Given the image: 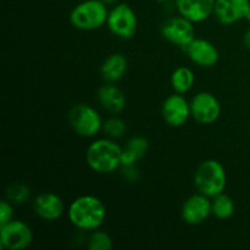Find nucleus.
<instances>
[{
	"label": "nucleus",
	"instance_id": "nucleus-1",
	"mask_svg": "<svg viewBox=\"0 0 250 250\" xmlns=\"http://www.w3.org/2000/svg\"><path fill=\"white\" fill-rule=\"evenodd\" d=\"M68 220L80 231H94L100 229L106 217V208L94 195H81L68 207Z\"/></svg>",
	"mask_w": 250,
	"mask_h": 250
},
{
	"label": "nucleus",
	"instance_id": "nucleus-2",
	"mask_svg": "<svg viewBox=\"0 0 250 250\" xmlns=\"http://www.w3.org/2000/svg\"><path fill=\"white\" fill-rule=\"evenodd\" d=\"M121 146L109 137L95 139L85 151V161L90 170L106 175L121 166Z\"/></svg>",
	"mask_w": 250,
	"mask_h": 250
},
{
	"label": "nucleus",
	"instance_id": "nucleus-3",
	"mask_svg": "<svg viewBox=\"0 0 250 250\" xmlns=\"http://www.w3.org/2000/svg\"><path fill=\"white\" fill-rule=\"evenodd\" d=\"M227 173L224 165L215 159L205 160L198 166L194 173V186L197 190L209 198L225 192Z\"/></svg>",
	"mask_w": 250,
	"mask_h": 250
},
{
	"label": "nucleus",
	"instance_id": "nucleus-4",
	"mask_svg": "<svg viewBox=\"0 0 250 250\" xmlns=\"http://www.w3.org/2000/svg\"><path fill=\"white\" fill-rule=\"evenodd\" d=\"M107 5L102 0H84L72 9L70 22L81 31H95L106 24Z\"/></svg>",
	"mask_w": 250,
	"mask_h": 250
},
{
	"label": "nucleus",
	"instance_id": "nucleus-5",
	"mask_svg": "<svg viewBox=\"0 0 250 250\" xmlns=\"http://www.w3.org/2000/svg\"><path fill=\"white\" fill-rule=\"evenodd\" d=\"M68 124L78 136L84 138L95 137L103 128V119L97 109L81 103L68 111Z\"/></svg>",
	"mask_w": 250,
	"mask_h": 250
},
{
	"label": "nucleus",
	"instance_id": "nucleus-6",
	"mask_svg": "<svg viewBox=\"0 0 250 250\" xmlns=\"http://www.w3.org/2000/svg\"><path fill=\"white\" fill-rule=\"evenodd\" d=\"M106 26L120 39H131L138 28V20L134 10L125 2L116 4L109 10Z\"/></svg>",
	"mask_w": 250,
	"mask_h": 250
},
{
	"label": "nucleus",
	"instance_id": "nucleus-7",
	"mask_svg": "<svg viewBox=\"0 0 250 250\" xmlns=\"http://www.w3.org/2000/svg\"><path fill=\"white\" fill-rule=\"evenodd\" d=\"M33 242V231L26 222L11 220L0 225V247L7 250H23Z\"/></svg>",
	"mask_w": 250,
	"mask_h": 250
},
{
	"label": "nucleus",
	"instance_id": "nucleus-8",
	"mask_svg": "<svg viewBox=\"0 0 250 250\" xmlns=\"http://www.w3.org/2000/svg\"><path fill=\"white\" fill-rule=\"evenodd\" d=\"M161 34L168 43L185 50L195 38L194 23L181 15L168 17L161 24Z\"/></svg>",
	"mask_w": 250,
	"mask_h": 250
},
{
	"label": "nucleus",
	"instance_id": "nucleus-9",
	"mask_svg": "<svg viewBox=\"0 0 250 250\" xmlns=\"http://www.w3.org/2000/svg\"><path fill=\"white\" fill-rule=\"evenodd\" d=\"M192 117L202 125H211L221 115V104L210 92H199L190 100Z\"/></svg>",
	"mask_w": 250,
	"mask_h": 250
},
{
	"label": "nucleus",
	"instance_id": "nucleus-10",
	"mask_svg": "<svg viewBox=\"0 0 250 250\" xmlns=\"http://www.w3.org/2000/svg\"><path fill=\"white\" fill-rule=\"evenodd\" d=\"M161 115L163 119L168 126L182 127L187 124L189 117L192 116L190 111V103L183 97V94H171L166 98L161 106Z\"/></svg>",
	"mask_w": 250,
	"mask_h": 250
},
{
	"label": "nucleus",
	"instance_id": "nucleus-11",
	"mask_svg": "<svg viewBox=\"0 0 250 250\" xmlns=\"http://www.w3.org/2000/svg\"><path fill=\"white\" fill-rule=\"evenodd\" d=\"M212 215L211 200L209 197L198 192L190 195L181 208V217L190 226H198L207 221Z\"/></svg>",
	"mask_w": 250,
	"mask_h": 250
},
{
	"label": "nucleus",
	"instance_id": "nucleus-12",
	"mask_svg": "<svg viewBox=\"0 0 250 250\" xmlns=\"http://www.w3.org/2000/svg\"><path fill=\"white\" fill-rule=\"evenodd\" d=\"M33 210L42 220L53 222L62 216L65 212V204L56 193L43 192L34 198Z\"/></svg>",
	"mask_w": 250,
	"mask_h": 250
},
{
	"label": "nucleus",
	"instance_id": "nucleus-13",
	"mask_svg": "<svg viewBox=\"0 0 250 250\" xmlns=\"http://www.w3.org/2000/svg\"><path fill=\"white\" fill-rule=\"evenodd\" d=\"M189 60L200 67H212L220 58L219 50L211 42L203 38H194L185 49Z\"/></svg>",
	"mask_w": 250,
	"mask_h": 250
},
{
	"label": "nucleus",
	"instance_id": "nucleus-14",
	"mask_svg": "<svg viewBox=\"0 0 250 250\" xmlns=\"http://www.w3.org/2000/svg\"><path fill=\"white\" fill-rule=\"evenodd\" d=\"M250 0H216L214 15L222 24H233L246 19Z\"/></svg>",
	"mask_w": 250,
	"mask_h": 250
},
{
	"label": "nucleus",
	"instance_id": "nucleus-15",
	"mask_svg": "<svg viewBox=\"0 0 250 250\" xmlns=\"http://www.w3.org/2000/svg\"><path fill=\"white\" fill-rule=\"evenodd\" d=\"M216 0H176L178 15L186 17L193 23H199L214 15Z\"/></svg>",
	"mask_w": 250,
	"mask_h": 250
},
{
	"label": "nucleus",
	"instance_id": "nucleus-16",
	"mask_svg": "<svg viewBox=\"0 0 250 250\" xmlns=\"http://www.w3.org/2000/svg\"><path fill=\"white\" fill-rule=\"evenodd\" d=\"M98 102L105 111L111 115H117L122 112L126 107V95L121 88L114 83H107L102 85L97 93Z\"/></svg>",
	"mask_w": 250,
	"mask_h": 250
},
{
	"label": "nucleus",
	"instance_id": "nucleus-17",
	"mask_svg": "<svg viewBox=\"0 0 250 250\" xmlns=\"http://www.w3.org/2000/svg\"><path fill=\"white\" fill-rule=\"evenodd\" d=\"M128 61L126 56L120 53H114L107 56L100 66L102 78L107 83H116L127 72Z\"/></svg>",
	"mask_w": 250,
	"mask_h": 250
},
{
	"label": "nucleus",
	"instance_id": "nucleus-18",
	"mask_svg": "<svg viewBox=\"0 0 250 250\" xmlns=\"http://www.w3.org/2000/svg\"><path fill=\"white\" fill-rule=\"evenodd\" d=\"M195 82V76L189 67L180 66L171 75V85L175 93L186 94L193 88Z\"/></svg>",
	"mask_w": 250,
	"mask_h": 250
},
{
	"label": "nucleus",
	"instance_id": "nucleus-19",
	"mask_svg": "<svg viewBox=\"0 0 250 250\" xmlns=\"http://www.w3.org/2000/svg\"><path fill=\"white\" fill-rule=\"evenodd\" d=\"M236 205L234 200L229 195L221 193L216 197L211 198V211L216 219L229 220L233 216Z\"/></svg>",
	"mask_w": 250,
	"mask_h": 250
},
{
	"label": "nucleus",
	"instance_id": "nucleus-20",
	"mask_svg": "<svg viewBox=\"0 0 250 250\" xmlns=\"http://www.w3.org/2000/svg\"><path fill=\"white\" fill-rule=\"evenodd\" d=\"M31 198V189L22 182H12L6 188V199L12 204H26Z\"/></svg>",
	"mask_w": 250,
	"mask_h": 250
},
{
	"label": "nucleus",
	"instance_id": "nucleus-21",
	"mask_svg": "<svg viewBox=\"0 0 250 250\" xmlns=\"http://www.w3.org/2000/svg\"><path fill=\"white\" fill-rule=\"evenodd\" d=\"M102 131L111 139L122 138L127 132L126 122L117 115H112L109 119L103 121Z\"/></svg>",
	"mask_w": 250,
	"mask_h": 250
},
{
	"label": "nucleus",
	"instance_id": "nucleus-22",
	"mask_svg": "<svg viewBox=\"0 0 250 250\" xmlns=\"http://www.w3.org/2000/svg\"><path fill=\"white\" fill-rule=\"evenodd\" d=\"M112 238L109 233L100 229H94L88 238V249L89 250H110L112 248Z\"/></svg>",
	"mask_w": 250,
	"mask_h": 250
},
{
	"label": "nucleus",
	"instance_id": "nucleus-23",
	"mask_svg": "<svg viewBox=\"0 0 250 250\" xmlns=\"http://www.w3.org/2000/svg\"><path fill=\"white\" fill-rule=\"evenodd\" d=\"M125 148H126L127 150L131 151V153L133 154V155L136 156L138 160H141V159L146 155V151H148L149 142H148V139L144 138V137L134 136V137H132L128 142H127V144Z\"/></svg>",
	"mask_w": 250,
	"mask_h": 250
},
{
	"label": "nucleus",
	"instance_id": "nucleus-24",
	"mask_svg": "<svg viewBox=\"0 0 250 250\" xmlns=\"http://www.w3.org/2000/svg\"><path fill=\"white\" fill-rule=\"evenodd\" d=\"M14 220V207L10 200L4 199L0 203V225L7 224Z\"/></svg>",
	"mask_w": 250,
	"mask_h": 250
},
{
	"label": "nucleus",
	"instance_id": "nucleus-25",
	"mask_svg": "<svg viewBox=\"0 0 250 250\" xmlns=\"http://www.w3.org/2000/svg\"><path fill=\"white\" fill-rule=\"evenodd\" d=\"M122 170V177L128 182H137L139 180V170L136 167V165H128V166H121Z\"/></svg>",
	"mask_w": 250,
	"mask_h": 250
},
{
	"label": "nucleus",
	"instance_id": "nucleus-26",
	"mask_svg": "<svg viewBox=\"0 0 250 250\" xmlns=\"http://www.w3.org/2000/svg\"><path fill=\"white\" fill-rule=\"evenodd\" d=\"M138 159L133 155L129 150L126 148H122L121 151V166H128V165H136Z\"/></svg>",
	"mask_w": 250,
	"mask_h": 250
},
{
	"label": "nucleus",
	"instance_id": "nucleus-27",
	"mask_svg": "<svg viewBox=\"0 0 250 250\" xmlns=\"http://www.w3.org/2000/svg\"><path fill=\"white\" fill-rule=\"evenodd\" d=\"M243 44L248 50H250V28L244 33L243 37Z\"/></svg>",
	"mask_w": 250,
	"mask_h": 250
},
{
	"label": "nucleus",
	"instance_id": "nucleus-28",
	"mask_svg": "<svg viewBox=\"0 0 250 250\" xmlns=\"http://www.w3.org/2000/svg\"><path fill=\"white\" fill-rule=\"evenodd\" d=\"M102 1L105 2V4H106L107 6H109V5H116L119 0H102Z\"/></svg>",
	"mask_w": 250,
	"mask_h": 250
},
{
	"label": "nucleus",
	"instance_id": "nucleus-29",
	"mask_svg": "<svg viewBox=\"0 0 250 250\" xmlns=\"http://www.w3.org/2000/svg\"><path fill=\"white\" fill-rule=\"evenodd\" d=\"M246 20H248V21L250 22V4H249V9H248V12H247V17Z\"/></svg>",
	"mask_w": 250,
	"mask_h": 250
},
{
	"label": "nucleus",
	"instance_id": "nucleus-30",
	"mask_svg": "<svg viewBox=\"0 0 250 250\" xmlns=\"http://www.w3.org/2000/svg\"><path fill=\"white\" fill-rule=\"evenodd\" d=\"M160 2H171V1H176V0H159Z\"/></svg>",
	"mask_w": 250,
	"mask_h": 250
},
{
	"label": "nucleus",
	"instance_id": "nucleus-31",
	"mask_svg": "<svg viewBox=\"0 0 250 250\" xmlns=\"http://www.w3.org/2000/svg\"><path fill=\"white\" fill-rule=\"evenodd\" d=\"M249 132H250V125H249Z\"/></svg>",
	"mask_w": 250,
	"mask_h": 250
}]
</instances>
